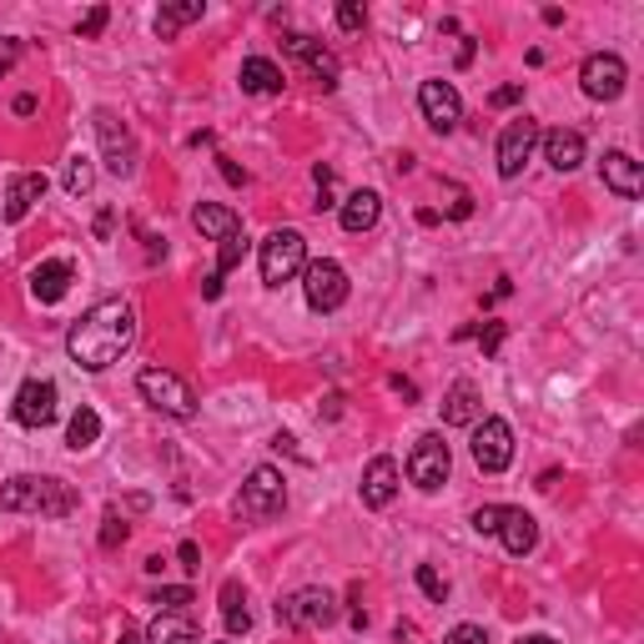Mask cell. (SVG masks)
Returning a JSON list of instances; mask_svg holds the SVG:
<instances>
[{"label":"cell","instance_id":"cell-21","mask_svg":"<svg viewBox=\"0 0 644 644\" xmlns=\"http://www.w3.org/2000/svg\"><path fill=\"white\" fill-rule=\"evenodd\" d=\"M600 172H604V186H610L614 197H624V202H634L644 192V176H640V162L634 156H624V152H610L600 162Z\"/></svg>","mask_w":644,"mask_h":644},{"label":"cell","instance_id":"cell-14","mask_svg":"<svg viewBox=\"0 0 644 644\" xmlns=\"http://www.w3.org/2000/svg\"><path fill=\"white\" fill-rule=\"evenodd\" d=\"M539 146V121H529V116H519V121H509L503 126V136H499V176H519L524 172V162H529V152Z\"/></svg>","mask_w":644,"mask_h":644},{"label":"cell","instance_id":"cell-12","mask_svg":"<svg viewBox=\"0 0 644 644\" xmlns=\"http://www.w3.org/2000/svg\"><path fill=\"white\" fill-rule=\"evenodd\" d=\"M624 81H630V71H624V61L610 55V51L590 55V61L579 67V86H584V96H594V101H614L624 91Z\"/></svg>","mask_w":644,"mask_h":644},{"label":"cell","instance_id":"cell-30","mask_svg":"<svg viewBox=\"0 0 644 644\" xmlns=\"http://www.w3.org/2000/svg\"><path fill=\"white\" fill-rule=\"evenodd\" d=\"M247 247H252V242H247V232H232V237L222 242V252H217V267H212V273H217V277L237 273V267L247 263Z\"/></svg>","mask_w":644,"mask_h":644},{"label":"cell","instance_id":"cell-48","mask_svg":"<svg viewBox=\"0 0 644 644\" xmlns=\"http://www.w3.org/2000/svg\"><path fill=\"white\" fill-rule=\"evenodd\" d=\"M519 644H559V640H549V634H519Z\"/></svg>","mask_w":644,"mask_h":644},{"label":"cell","instance_id":"cell-28","mask_svg":"<svg viewBox=\"0 0 644 644\" xmlns=\"http://www.w3.org/2000/svg\"><path fill=\"white\" fill-rule=\"evenodd\" d=\"M222 620H227V634H247L252 630V614H247V600H242L237 579L222 584Z\"/></svg>","mask_w":644,"mask_h":644},{"label":"cell","instance_id":"cell-5","mask_svg":"<svg viewBox=\"0 0 644 644\" xmlns=\"http://www.w3.org/2000/svg\"><path fill=\"white\" fill-rule=\"evenodd\" d=\"M277 620H283L287 630H328V624L338 620V600H333V590H323V584H307V590L287 594V600L277 604Z\"/></svg>","mask_w":644,"mask_h":644},{"label":"cell","instance_id":"cell-2","mask_svg":"<svg viewBox=\"0 0 644 644\" xmlns=\"http://www.w3.org/2000/svg\"><path fill=\"white\" fill-rule=\"evenodd\" d=\"M0 509L6 513H41V519H67L76 509V489L51 473H21L0 489Z\"/></svg>","mask_w":644,"mask_h":644},{"label":"cell","instance_id":"cell-6","mask_svg":"<svg viewBox=\"0 0 644 644\" xmlns=\"http://www.w3.org/2000/svg\"><path fill=\"white\" fill-rule=\"evenodd\" d=\"M287 509V479L263 463V469H252L247 483H242V499H237V513L242 519H273V513Z\"/></svg>","mask_w":644,"mask_h":644},{"label":"cell","instance_id":"cell-17","mask_svg":"<svg viewBox=\"0 0 644 644\" xmlns=\"http://www.w3.org/2000/svg\"><path fill=\"white\" fill-rule=\"evenodd\" d=\"M539 146H544V162L554 172H574L584 162V132L574 126H554V132H539Z\"/></svg>","mask_w":644,"mask_h":644},{"label":"cell","instance_id":"cell-27","mask_svg":"<svg viewBox=\"0 0 644 644\" xmlns=\"http://www.w3.org/2000/svg\"><path fill=\"white\" fill-rule=\"evenodd\" d=\"M202 21V0H176V6H162V16H156V35L162 41H172L182 25Z\"/></svg>","mask_w":644,"mask_h":644},{"label":"cell","instance_id":"cell-37","mask_svg":"<svg viewBox=\"0 0 644 644\" xmlns=\"http://www.w3.org/2000/svg\"><path fill=\"white\" fill-rule=\"evenodd\" d=\"M499 519H503V503H483V509H473V529H479V534H499Z\"/></svg>","mask_w":644,"mask_h":644},{"label":"cell","instance_id":"cell-24","mask_svg":"<svg viewBox=\"0 0 644 644\" xmlns=\"http://www.w3.org/2000/svg\"><path fill=\"white\" fill-rule=\"evenodd\" d=\"M343 232H372L378 227V217H382V197L378 192H368V186H358L348 202H343Z\"/></svg>","mask_w":644,"mask_h":644},{"label":"cell","instance_id":"cell-8","mask_svg":"<svg viewBox=\"0 0 644 644\" xmlns=\"http://www.w3.org/2000/svg\"><path fill=\"white\" fill-rule=\"evenodd\" d=\"M448 469H453V459H448V443L438 433H423L413 443V453H408V479L418 483L423 493L443 489L448 483Z\"/></svg>","mask_w":644,"mask_h":644},{"label":"cell","instance_id":"cell-16","mask_svg":"<svg viewBox=\"0 0 644 644\" xmlns=\"http://www.w3.org/2000/svg\"><path fill=\"white\" fill-rule=\"evenodd\" d=\"M71 283H76V267H71L67 257H51V263L31 267V297H35L41 307L61 303V297L71 293Z\"/></svg>","mask_w":644,"mask_h":644},{"label":"cell","instance_id":"cell-20","mask_svg":"<svg viewBox=\"0 0 644 644\" xmlns=\"http://www.w3.org/2000/svg\"><path fill=\"white\" fill-rule=\"evenodd\" d=\"M197 640L202 630L186 610H156L152 630H146V644H197Z\"/></svg>","mask_w":644,"mask_h":644},{"label":"cell","instance_id":"cell-25","mask_svg":"<svg viewBox=\"0 0 644 644\" xmlns=\"http://www.w3.org/2000/svg\"><path fill=\"white\" fill-rule=\"evenodd\" d=\"M192 227L212 242H227L232 232H242V217L227 207H217V202H197V207H192Z\"/></svg>","mask_w":644,"mask_h":644},{"label":"cell","instance_id":"cell-9","mask_svg":"<svg viewBox=\"0 0 644 644\" xmlns=\"http://www.w3.org/2000/svg\"><path fill=\"white\" fill-rule=\"evenodd\" d=\"M55 403H61V393H55L51 378H25L21 388H16L11 413H16L21 428H45V423H55V413H61Z\"/></svg>","mask_w":644,"mask_h":644},{"label":"cell","instance_id":"cell-22","mask_svg":"<svg viewBox=\"0 0 644 644\" xmlns=\"http://www.w3.org/2000/svg\"><path fill=\"white\" fill-rule=\"evenodd\" d=\"M398 499V463L393 459H372L362 473V503L368 509H388Z\"/></svg>","mask_w":644,"mask_h":644},{"label":"cell","instance_id":"cell-26","mask_svg":"<svg viewBox=\"0 0 644 644\" xmlns=\"http://www.w3.org/2000/svg\"><path fill=\"white\" fill-rule=\"evenodd\" d=\"M443 423L448 428H473V423H479V393H473V382H453V388H448Z\"/></svg>","mask_w":644,"mask_h":644},{"label":"cell","instance_id":"cell-31","mask_svg":"<svg viewBox=\"0 0 644 644\" xmlns=\"http://www.w3.org/2000/svg\"><path fill=\"white\" fill-rule=\"evenodd\" d=\"M61 182H67L71 197H86L91 186H96V166H91V156H71V162H67V176H61Z\"/></svg>","mask_w":644,"mask_h":644},{"label":"cell","instance_id":"cell-43","mask_svg":"<svg viewBox=\"0 0 644 644\" xmlns=\"http://www.w3.org/2000/svg\"><path fill=\"white\" fill-rule=\"evenodd\" d=\"M519 101H524V86H499L489 96V106H519Z\"/></svg>","mask_w":644,"mask_h":644},{"label":"cell","instance_id":"cell-1","mask_svg":"<svg viewBox=\"0 0 644 644\" xmlns=\"http://www.w3.org/2000/svg\"><path fill=\"white\" fill-rule=\"evenodd\" d=\"M132 343H136V313L121 297H106L91 313H81V323H71V333H67L71 362L86 372H106Z\"/></svg>","mask_w":644,"mask_h":644},{"label":"cell","instance_id":"cell-23","mask_svg":"<svg viewBox=\"0 0 644 644\" xmlns=\"http://www.w3.org/2000/svg\"><path fill=\"white\" fill-rule=\"evenodd\" d=\"M499 539H503V549L509 554H534V544H539V524H534V513H524V509H503V519H499Z\"/></svg>","mask_w":644,"mask_h":644},{"label":"cell","instance_id":"cell-10","mask_svg":"<svg viewBox=\"0 0 644 644\" xmlns=\"http://www.w3.org/2000/svg\"><path fill=\"white\" fill-rule=\"evenodd\" d=\"M473 463L483 473H503L513 463V428L503 418H483L473 423Z\"/></svg>","mask_w":644,"mask_h":644},{"label":"cell","instance_id":"cell-40","mask_svg":"<svg viewBox=\"0 0 644 644\" xmlns=\"http://www.w3.org/2000/svg\"><path fill=\"white\" fill-rule=\"evenodd\" d=\"M443 644H489V634H483V624H459V630H448Z\"/></svg>","mask_w":644,"mask_h":644},{"label":"cell","instance_id":"cell-36","mask_svg":"<svg viewBox=\"0 0 644 644\" xmlns=\"http://www.w3.org/2000/svg\"><path fill=\"white\" fill-rule=\"evenodd\" d=\"M156 610H186V604H192V590H186V584H166V590H156Z\"/></svg>","mask_w":644,"mask_h":644},{"label":"cell","instance_id":"cell-15","mask_svg":"<svg viewBox=\"0 0 644 644\" xmlns=\"http://www.w3.org/2000/svg\"><path fill=\"white\" fill-rule=\"evenodd\" d=\"M283 45H287V55H297V61H303L307 76H313L323 91L338 86V71H343V67H338V55L323 51V45H317L313 35H303V31H297V35H283Z\"/></svg>","mask_w":644,"mask_h":644},{"label":"cell","instance_id":"cell-44","mask_svg":"<svg viewBox=\"0 0 644 644\" xmlns=\"http://www.w3.org/2000/svg\"><path fill=\"white\" fill-rule=\"evenodd\" d=\"M176 559H182V569H202V549L192 544V539H182V549H176Z\"/></svg>","mask_w":644,"mask_h":644},{"label":"cell","instance_id":"cell-13","mask_svg":"<svg viewBox=\"0 0 644 644\" xmlns=\"http://www.w3.org/2000/svg\"><path fill=\"white\" fill-rule=\"evenodd\" d=\"M418 106H423L428 126H433L438 136H448L463 121V101L448 81H423V86H418Z\"/></svg>","mask_w":644,"mask_h":644},{"label":"cell","instance_id":"cell-4","mask_svg":"<svg viewBox=\"0 0 644 644\" xmlns=\"http://www.w3.org/2000/svg\"><path fill=\"white\" fill-rule=\"evenodd\" d=\"M303 267H307V237H303V232H297V227L267 232V242H263V283L283 287V283H293Z\"/></svg>","mask_w":644,"mask_h":644},{"label":"cell","instance_id":"cell-34","mask_svg":"<svg viewBox=\"0 0 644 644\" xmlns=\"http://www.w3.org/2000/svg\"><path fill=\"white\" fill-rule=\"evenodd\" d=\"M106 21H111V11H106V6H91V11H86V16H81V21H76L81 41H96V35L106 31Z\"/></svg>","mask_w":644,"mask_h":644},{"label":"cell","instance_id":"cell-38","mask_svg":"<svg viewBox=\"0 0 644 644\" xmlns=\"http://www.w3.org/2000/svg\"><path fill=\"white\" fill-rule=\"evenodd\" d=\"M448 197H453V202H448V217H453V222L473 217V197L463 192V186H448Z\"/></svg>","mask_w":644,"mask_h":644},{"label":"cell","instance_id":"cell-7","mask_svg":"<svg viewBox=\"0 0 644 644\" xmlns=\"http://www.w3.org/2000/svg\"><path fill=\"white\" fill-rule=\"evenodd\" d=\"M303 293H307V307H313V313H338V307L348 303V273H343L333 257L307 263L303 267Z\"/></svg>","mask_w":644,"mask_h":644},{"label":"cell","instance_id":"cell-46","mask_svg":"<svg viewBox=\"0 0 644 644\" xmlns=\"http://www.w3.org/2000/svg\"><path fill=\"white\" fill-rule=\"evenodd\" d=\"M31 111H35V96H31V91H25V96H16V116H31Z\"/></svg>","mask_w":644,"mask_h":644},{"label":"cell","instance_id":"cell-41","mask_svg":"<svg viewBox=\"0 0 644 644\" xmlns=\"http://www.w3.org/2000/svg\"><path fill=\"white\" fill-rule=\"evenodd\" d=\"M16 61H21V41H16V35H0V76H6Z\"/></svg>","mask_w":644,"mask_h":644},{"label":"cell","instance_id":"cell-19","mask_svg":"<svg viewBox=\"0 0 644 644\" xmlns=\"http://www.w3.org/2000/svg\"><path fill=\"white\" fill-rule=\"evenodd\" d=\"M237 81H242V91H247V96H283V86H287L283 67H277V61H267V55H247Z\"/></svg>","mask_w":644,"mask_h":644},{"label":"cell","instance_id":"cell-45","mask_svg":"<svg viewBox=\"0 0 644 644\" xmlns=\"http://www.w3.org/2000/svg\"><path fill=\"white\" fill-rule=\"evenodd\" d=\"M222 176H227V182H232V186H242V182H247V172H237V166H232V162H227V156H222Z\"/></svg>","mask_w":644,"mask_h":644},{"label":"cell","instance_id":"cell-39","mask_svg":"<svg viewBox=\"0 0 644 644\" xmlns=\"http://www.w3.org/2000/svg\"><path fill=\"white\" fill-rule=\"evenodd\" d=\"M362 21H368V16H362V6H352V0H343L338 6V31H362Z\"/></svg>","mask_w":644,"mask_h":644},{"label":"cell","instance_id":"cell-47","mask_svg":"<svg viewBox=\"0 0 644 644\" xmlns=\"http://www.w3.org/2000/svg\"><path fill=\"white\" fill-rule=\"evenodd\" d=\"M116 644H146V640H142L136 630H126V624H121V640H116Z\"/></svg>","mask_w":644,"mask_h":644},{"label":"cell","instance_id":"cell-18","mask_svg":"<svg viewBox=\"0 0 644 644\" xmlns=\"http://www.w3.org/2000/svg\"><path fill=\"white\" fill-rule=\"evenodd\" d=\"M45 172H21L11 176V186H6V222H25L31 217V207L45 197Z\"/></svg>","mask_w":644,"mask_h":644},{"label":"cell","instance_id":"cell-11","mask_svg":"<svg viewBox=\"0 0 644 644\" xmlns=\"http://www.w3.org/2000/svg\"><path fill=\"white\" fill-rule=\"evenodd\" d=\"M96 136H101L111 176H132L136 172V142H132V132H126V121L111 116V111H96Z\"/></svg>","mask_w":644,"mask_h":644},{"label":"cell","instance_id":"cell-3","mask_svg":"<svg viewBox=\"0 0 644 644\" xmlns=\"http://www.w3.org/2000/svg\"><path fill=\"white\" fill-rule=\"evenodd\" d=\"M136 393L166 418H192L197 413V393H192V382L172 368H142L136 372Z\"/></svg>","mask_w":644,"mask_h":644},{"label":"cell","instance_id":"cell-35","mask_svg":"<svg viewBox=\"0 0 644 644\" xmlns=\"http://www.w3.org/2000/svg\"><path fill=\"white\" fill-rule=\"evenodd\" d=\"M313 182H317V202H313V207L317 212H323V207H338V202H333V166L317 162L313 166Z\"/></svg>","mask_w":644,"mask_h":644},{"label":"cell","instance_id":"cell-29","mask_svg":"<svg viewBox=\"0 0 644 644\" xmlns=\"http://www.w3.org/2000/svg\"><path fill=\"white\" fill-rule=\"evenodd\" d=\"M101 438V413L96 408H76V413H71V423H67V448H91Z\"/></svg>","mask_w":644,"mask_h":644},{"label":"cell","instance_id":"cell-33","mask_svg":"<svg viewBox=\"0 0 644 644\" xmlns=\"http://www.w3.org/2000/svg\"><path fill=\"white\" fill-rule=\"evenodd\" d=\"M126 519H121L116 509H106V519H101V549H116V544H126Z\"/></svg>","mask_w":644,"mask_h":644},{"label":"cell","instance_id":"cell-42","mask_svg":"<svg viewBox=\"0 0 644 644\" xmlns=\"http://www.w3.org/2000/svg\"><path fill=\"white\" fill-rule=\"evenodd\" d=\"M499 343H503V323H489V328L479 333V348L493 358V352H499Z\"/></svg>","mask_w":644,"mask_h":644},{"label":"cell","instance_id":"cell-32","mask_svg":"<svg viewBox=\"0 0 644 644\" xmlns=\"http://www.w3.org/2000/svg\"><path fill=\"white\" fill-rule=\"evenodd\" d=\"M418 590H423L433 604H443V600H448V579L438 574L433 564H418Z\"/></svg>","mask_w":644,"mask_h":644}]
</instances>
